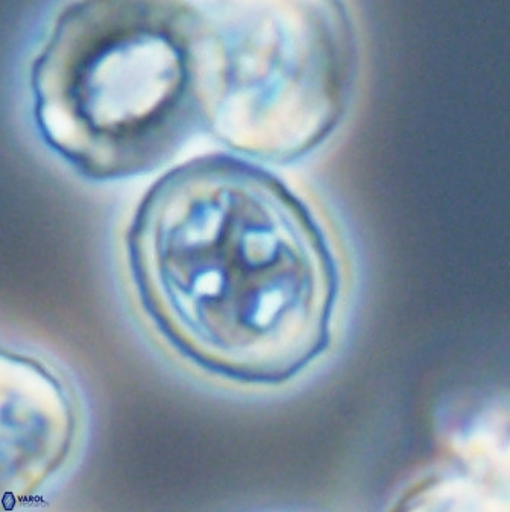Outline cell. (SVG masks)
<instances>
[{
    "label": "cell",
    "mask_w": 510,
    "mask_h": 512,
    "mask_svg": "<svg viewBox=\"0 0 510 512\" xmlns=\"http://www.w3.org/2000/svg\"><path fill=\"white\" fill-rule=\"evenodd\" d=\"M123 250L149 326L210 379L277 388L330 348L339 260L315 213L262 166L210 155L166 172Z\"/></svg>",
    "instance_id": "obj_1"
},
{
    "label": "cell",
    "mask_w": 510,
    "mask_h": 512,
    "mask_svg": "<svg viewBox=\"0 0 510 512\" xmlns=\"http://www.w3.org/2000/svg\"><path fill=\"white\" fill-rule=\"evenodd\" d=\"M198 45L192 5H67L32 61L38 134L89 180L151 172L202 124Z\"/></svg>",
    "instance_id": "obj_2"
},
{
    "label": "cell",
    "mask_w": 510,
    "mask_h": 512,
    "mask_svg": "<svg viewBox=\"0 0 510 512\" xmlns=\"http://www.w3.org/2000/svg\"><path fill=\"white\" fill-rule=\"evenodd\" d=\"M218 10H199L202 124L234 151L265 162H290L315 149L350 95L353 40L342 7Z\"/></svg>",
    "instance_id": "obj_3"
},
{
    "label": "cell",
    "mask_w": 510,
    "mask_h": 512,
    "mask_svg": "<svg viewBox=\"0 0 510 512\" xmlns=\"http://www.w3.org/2000/svg\"><path fill=\"white\" fill-rule=\"evenodd\" d=\"M2 488L14 500L45 490L69 467L84 406L66 373L16 348L2 351Z\"/></svg>",
    "instance_id": "obj_4"
}]
</instances>
